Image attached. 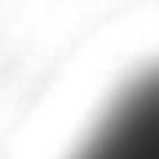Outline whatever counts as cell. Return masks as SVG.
I'll return each instance as SVG.
<instances>
[{
	"instance_id": "1",
	"label": "cell",
	"mask_w": 159,
	"mask_h": 159,
	"mask_svg": "<svg viewBox=\"0 0 159 159\" xmlns=\"http://www.w3.org/2000/svg\"><path fill=\"white\" fill-rule=\"evenodd\" d=\"M71 159H159V64L117 92Z\"/></svg>"
}]
</instances>
